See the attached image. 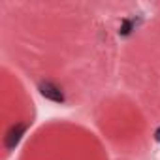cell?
I'll list each match as a JSON object with an SVG mask.
<instances>
[{"label": "cell", "mask_w": 160, "mask_h": 160, "mask_svg": "<svg viewBox=\"0 0 160 160\" xmlns=\"http://www.w3.org/2000/svg\"><path fill=\"white\" fill-rule=\"evenodd\" d=\"M40 94L51 102H57V104H64V92L60 91L58 85L51 83V81H42L40 83Z\"/></svg>", "instance_id": "6da1fadb"}, {"label": "cell", "mask_w": 160, "mask_h": 160, "mask_svg": "<svg viewBox=\"0 0 160 160\" xmlns=\"http://www.w3.org/2000/svg\"><path fill=\"white\" fill-rule=\"evenodd\" d=\"M25 128H27L25 124H17V126H12V128H10V132L6 134V149H13V147L19 143V139H21Z\"/></svg>", "instance_id": "7a4b0ae2"}, {"label": "cell", "mask_w": 160, "mask_h": 160, "mask_svg": "<svg viewBox=\"0 0 160 160\" xmlns=\"http://www.w3.org/2000/svg\"><path fill=\"white\" fill-rule=\"evenodd\" d=\"M154 136H156V139H158V141H160V128H158V130H156V134H154Z\"/></svg>", "instance_id": "3957f363"}]
</instances>
